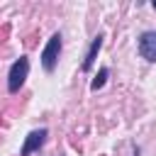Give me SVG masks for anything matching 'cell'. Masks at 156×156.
Returning <instances> with one entry per match:
<instances>
[{
	"instance_id": "6da1fadb",
	"label": "cell",
	"mask_w": 156,
	"mask_h": 156,
	"mask_svg": "<svg viewBox=\"0 0 156 156\" xmlns=\"http://www.w3.org/2000/svg\"><path fill=\"white\" fill-rule=\"evenodd\" d=\"M27 76H29V58H27V56H20V58L10 66V73H7V90H10V93H17V90L24 85Z\"/></svg>"
},
{
	"instance_id": "7a4b0ae2",
	"label": "cell",
	"mask_w": 156,
	"mask_h": 156,
	"mask_svg": "<svg viewBox=\"0 0 156 156\" xmlns=\"http://www.w3.org/2000/svg\"><path fill=\"white\" fill-rule=\"evenodd\" d=\"M58 54H61V34L56 32V34L49 37V41L41 51V66H44L46 73H54V68L58 63Z\"/></svg>"
},
{
	"instance_id": "3957f363",
	"label": "cell",
	"mask_w": 156,
	"mask_h": 156,
	"mask_svg": "<svg viewBox=\"0 0 156 156\" xmlns=\"http://www.w3.org/2000/svg\"><path fill=\"white\" fill-rule=\"evenodd\" d=\"M46 136H49V132H46L44 127H41V129H32V132L27 134V139H24L22 149H20V156H32L34 151H39V149L44 146Z\"/></svg>"
},
{
	"instance_id": "277c9868",
	"label": "cell",
	"mask_w": 156,
	"mask_h": 156,
	"mask_svg": "<svg viewBox=\"0 0 156 156\" xmlns=\"http://www.w3.org/2000/svg\"><path fill=\"white\" fill-rule=\"evenodd\" d=\"M139 54H141V58H146V61H156V29H149V32H144L141 37H139Z\"/></svg>"
},
{
	"instance_id": "5b68a950",
	"label": "cell",
	"mask_w": 156,
	"mask_h": 156,
	"mask_svg": "<svg viewBox=\"0 0 156 156\" xmlns=\"http://www.w3.org/2000/svg\"><path fill=\"white\" fill-rule=\"evenodd\" d=\"M102 34H98L95 39H93V44H90V49H88V54H85V58H83V71H90L93 68V63H95V56H98V51H100V46H102Z\"/></svg>"
},
{
	"instance_id": "8992f818",
	"label": "cell",
	"mask_w": 156,
	"mask_h": 156,
	"mask_svg": "<svg viewBox=\"0 0 156 156\" xmlns=\"http://www.w3.org/2000/svg\"><path fill=\"white\" fill-rule=\"evenodd\" d=\"M107 76H110V71H107V68L102 66V68L98 71V76L93 78V83H90V90H100V88L105 85V80H107Z\"/></svg>"
},
{
	"instance_id": "52a82bcc",
	"label": "cell",
	"mask_w": 156,
	"mask_h": 156,
	"mask_svg": "<svg viewBox=\"0 0 156 156\" xmlns=\"http://www.w3.org/2000/svg\"><path fill=\"white\" fill-rule=\"evenodd\" d=\"M154 10H156V2H154Z\"/></svg>"
}]
</instances>
